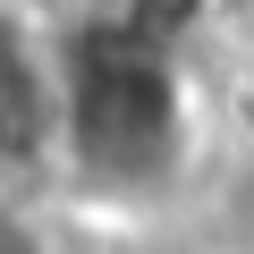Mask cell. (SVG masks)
Returning a JSON list of instances; mask_svg holds the SVG:
<instances>
[{"label":"cell","mask_w":254,"mask_h":254,"mask_svg":"<svg viewBox=\"0 0 254 254\" xmlns=\"http://www.w3.org/2000/svg\"><path fill=\"white\" fill-rule=\"evenodd\" d=\"M60 153V60H43L0 17V161Z\"/></svg>","instance_id":"cell-2"},{"label":"cell","mask_w":254,"mask_h":254,"mask_svg":"<svg viewBox=\"0 0 254 254\" xmlns=\"http://www.w3.org/2000/svg\"><path fill=\"white\" fill-rule=\"evenodd\" d=\"M60 161L93 195H161L195 153V102L178 51L136 17H93L60 51Z\"/></svg>","instance_id":"cell-1"}]
</instances>
